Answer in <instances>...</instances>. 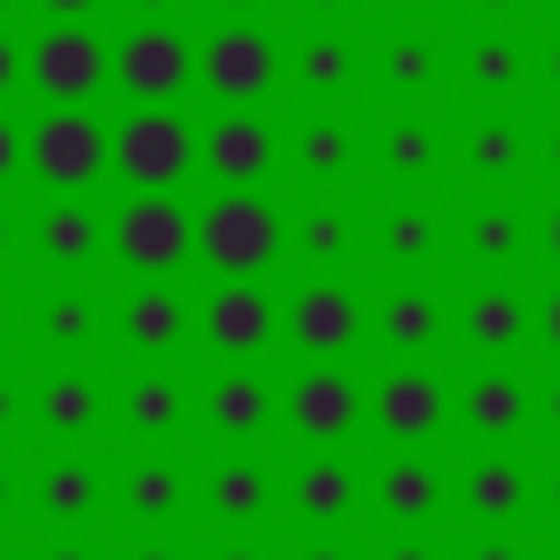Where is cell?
Returning a JSON list of instances; mask_svg holds the SVG:
<instances>
[{
    "label": "cell",
    "mask_w": 560,
    "mask_h": 560,
    "mask_svg": "<svg viewBox=\"0 0 560 560\" xmlns=\"http://www.w3.org/2000/svg\"><path fill=\"white\" fill-rule=\"evenodd\" d=\"M35 560H105V551H96V542H88V534H61V542H44V551H35Z\"/></svg>",
    "instance_id": "cell-43"
},
{
    "label": "cell",
    "mask_w": 560,
    "mask_h": 560,
    "mask_svg": "<svg viewBox=\"0 0 560 560\" xmlns=\"http://www.w3.org/2000/svg\"><path fill=\"white\" fill-rule=\"evenodd\" d=\"M35 9H52V18H88L96 0H35Z\"/></svg>",
    "instance_id": "cell-52"
},
{
    "label": "cell",
    "mask_w": 560,
    "mask_h": 560,
    "mask_svg": "<svg viewBox=\"0 0 560 560\" xmlns=\"http://www.w3.org/2000/svg\"><path fill=\"white\" fill-rule=\"evenodd\" d=\"M542 79H551V88H560V35H551V52H542Z\"/></svg>",
    "instance_id": "cell-55"
},
{
    "label": "cell",
    "mask_w": 560,
    "mask_h": 560,
    "mask_svg": "<svg viewBox=\"0 0 560 560\" xmlns=\"http://www.w3.org/2000/svg\"><path fill=\"white\" fill-rule=\"evenodd\" d=\"M280 332H289L306 359H350V350L368 341V306H359V289H350L341 271H306V289L280 306Z\"/></svg>",
    "instance_id": "cell-9"
},
{
    "label": "cell",
    "mask_w": 560,
    "mask_h": 560,
    "mask_svg": "<svg viewBox=\"0 0 560 560\" xmlns=\"http://www.w3.org/2000/svg\"><path fill=\"white\" fill-rule=\"evenodd\" d=\"M18 245H26V228H18V210H0V262H9Z\"/></svg>",
    "instance_id": "cell-47"
},
{
    "label": "cell",
    "mask_w": 560,
    "mask_h": 560,
    "mask_svg": "<svg viewBox=\"0 0 560 560\" xmlns=\"http://www.w3.org/2000/svg\"><path fill=\"white\" fill-rule=\"evenodd\" d=\"M105 411H114V394H105V376H96L88 359H61L52 376L26 385V420H35L44 438H61V446H88V438L105 429Z\"/></svg>",
    "instance_id": "cell-12"
},
{
    "label": "cell",
    "mask_w": 560,
    "mask_h": 560,
    "mask_svg": "<svg viewBox=\"0 0 560 560\" xmlns=\"http://www.w3.org/2000/svg\"><path fill=\"white\" fill-rule=\"evenodd\" d=\"M0 9H9V0H0Z\"/></svg>",
    "instance_id": "cell-63"
},
{
    "label": "cell",
    "mask_w": 560,
    "mask_h": 560,
    "mask_svg": "<svg viewBox=\"0 0 560 560\" xmlns=\"http://www.w3.org/2000/svg\"><path fill=\"white\" fill-rule=\"evenodd\" d=\"M455 560H534V551H525L516 534H481V542H472V551H455Z\"/></svg>",
    "instance_id": "cell-37"
},
{
    "label": "cell",
    "mask_w": 560,
    "mask_h": 560,
    "mask_svg": "<svg viewBox=\"0 0 560 560\" xmlns=\"http://www.w3.org/2000/svg\"><path fill=\"white\" fill-rule=\"evenodd\" d=\"M534 332H542V341H551V350H560V289H551V298H542V306H534Z\"/></svg>",
    "instance_id": "cell-45"
},
{
    "label": "cell",
    "mask_w": 560,
    "mask_h": 560,
    "mask_svg": "<svg viewBox=\"0 0 560 560\" xmlns=\"http://www.w3.org/2000/svg\"><path fill=\"white\" fill-rule=\"evenodd\" d=\"M114 332H122L131 359H175V341L192 332V306H184L175 280H140V289L114 306Z\"/></svg>",
    "instance_id": "cell-24"
},
{
    "label": "cell",
    "mask_w": 560,
    "mask_h": 560,
    "mask_svg": "<svg viewBox=\"0 0 560 560\" xmlns=\"http://www.w3.org/2000/svg\"><path fill=\"white\" fill-rule=\"evenodd\" d=\"M210 560H271L262 542H228V551H210Z\"/></svg>",
    "instance_id": "cell-50"
},
{
    "label": "cell",
    "mask_w": 560,
    "mask_h": 560,
    "mask_svg": "<svg viewBox=\"0 0 560 560\" xmlns=\"http://www.w3.org/2000/svg\"><path fill=\"white\" fill-rule=\"evenodd\" d=\"M525 332H534V306H525V289L499 271V280H481L464 306H455V341L472 350V359H508V350H525Z\"/></svg>",
    "instance_id": "cell-20"
},
{
    "label": "cell",
    "mask_w": 560,
    "mask_h": 560,
    "mask_svg": "<svg viewBox=\"0 0 560 560\" xmlns=\"http://www.w3.org/2000/svg\"><path fill=\"white\" fill-rule=\"evenodd\" d=\"M446 158H455V140L429 122V114H394L385 131H376V166L394 175V184H429V175H446Z\"/></svg>",
    "instance_id": "cell-29"
},
{
    "label": "cell",
    "mask_w": 560,
    "mask_h": 560,
    "mask_svg": "<svg viewBox=\"0 0 560 560\" xmlns=\"http://www.w3.org/2000/svg\"><path fill=\"white\" fill-rule=\"evenodd\" d=\"M114 499H122V516L140 525V534H166L175 516H184V499H192V481H184V464L175 455H131L122 472H114Z\"/></svg>",
    "instance_id": "cell-25"
},
{
    "label": "cell",
    "mask_w": 560,
    "mask_h": 560,
    "mask_svg": "<svg viewBox=\"0 0 560 560\" xmlns=\"http://www.w3.org/2000/svg\"><path fill=\"white\" fill-rule=\"evenodd\" d=\"M122 560H184V551H175V542H158V534H140V542H131Z\"/></svg>",
    "instance_id": "cell-46"
},
{
    "label": "cell",
    "mask_w": 560,
    "mask_h": 560,
    "mask_svg": "<svg viewBox=\"0 0 560 560\" xmlns=\"http://www.w3.org/2000/svg\"><path fill=\"white\" fill-rule=\"evenodd\" d=\"M18 341H26V306L0 289V350H18Z\"/></svg>",
    "instance_id": "cell-42"
},
{
    "label": "cell",
    "mask_w": 560,
    "mask_h": 560,
    "mask_svg": "<svg viewBox=\"0 0 560 560\" xmlns=\"http://www.w3.org/2000/svg\"><path fill=\"white\" fill-rule=\"evenodd\" d=\"M18 508H26V472H18V464H9V455H0V525H9V516H18Z\"/></svg>",
    "instance_id": "cell-38"
},
{
    "label": "cell",
    "mask_w": 560,
    "mask_h": 560,
    "mask_svg": "<svg viewBox=\"0 0 560 560\" xmlns=\"http://www.w3.org/2000/svg\"><path fill=\"white\" fill-rule=\"evenodd\" d=\"M472 9H481V18H508V9H516V0H472Z\"/></svg>",
    "instance_id": "cell-60"
},
{
    "label": "cell",
    "mask_w": 560,
    "mask_h": 560,
    "mask_svg": "<svg viewBox=\"0 0 560 560\" xmlns=\"http://www.w3.org/2000/svg\"><path fill=\"white\" fill-rule=\"evenodd\" d=\"M542 254H551V262H560V201H551V210H542Z\"/></svg>",
    "instance_id": "cell-49"
},
{
    "label": "cell",
    "mask_w": 560,
    "mask_h": 560,
    "mask_svg": "<svg viewBox=\"0 0 560 560\" xmlns=\"http://www.w3.org/2000/svg\"><path fill=\"white\" fill-rule=\"evenodd\" d=\"M114 88L140 96V105H175L192 88V35L166 26V18H140L122 44H114Z\"/></svg>",
    "instance_id": "cell-11"
},
{
    "label": "cell",
    "mask_w": 560,
    "mask_h": 560,
    "mask_svg": "<svg viewBox=\"0 0 560 560\" xmlns=\"http://www.w3.org/2000/svg\"><path fill=\"white\" fill-rule=\"evenodd\" d=\"M359 420H368V394H359V376L341 359H306L289 376V394H280V429L306 438V446H341Z\"/></svg>",
    "instance_id": "cell-7"
},
{
    "label": "cell",
    "mask_w": 560,
    "mask_h": 560,
    "mask_svg": "<svg viewBox=\"0 0 560 560\" xmlns=\"http://www.w3.org/2000/svg\"><path fill=\"white\" fill-rule=\"evenodd\" d=\"M192 254H201L219 280H262V271L289 254V228H280V210L262 201V184H245V192H219L210 210H192Z\"/></svg>",
    "instance_id": "cell-1"
},
{
    "label": "cell",
    "mask_w": 560,
    "mask_h": 560,
    "mask_svg": "<svg viewBox=\"0 0 560 560\" xmlns=\"http://www.w3.org/2000/svg\"><path fill=\"white\" fill-rule=\"evenodd\" d=\"M455 70H464V88H472L481 105H508V96L525 88V44H516V35H472Z\"/></svg>",
    "instance_id": "cell-34"
},
{
    "label": "cell",
    "mask_w": 560,
    "mask_h": 560,
    "mask_svg": "<svg viewBox=\"0 0 560 560\" xmlns=\"http://www.w3.org/2000/svg\"><path fill=\"white\" fill-rule=\"evenodd\" d=\"M525 411H534V385H525L508 359H481V376H472V385H455V420H464L481 446L525 438Z\"/></svg>",
    "instance_id": "cell-21"
},
{
    "label": "cell",
    "mask_w": 560,
    "mask_h": 560,
    "mask_svg": "<svg viewBox=\"0 0 560 560\" xmlns=\"http://www.w3.org/2000/svg\"><path fill=\"white\" fill-rule=\"evenodd\" d=\"M26 245H35L52 271H88V262H105V210H88L79 192H61L52 210H35Z\"/></svg>",
    "instance_id": "cell-27"
},
{
    "label": "cell",
    "mask_w": 560,
    "mask_h": 560,
    "mask_svg": "<svg viewBox=\"0 0 560 560\" xmlns=\"http://www.w3.org/2000/svg\"><path fill=\"white\" fill-rule=\"evenodd\" d=\"M18 420H26V385H18V376H9V368H0V438H9V429H18Z\"/></svg>",
    "instance_id": "cell-40"
},
{
    "label": "cell",
    "mask_w": 560,
    "mask_h": 560,
    "mask_svg": "<svg viewBox=\"0 0 560 560\" xmlns=\"http://www.w3.org/2000/svg\"><path fill=\"white\" fill-rule=\"evenodd\" d=\"M105 254H122L140 280H175L192 262V210L175 192H131L114 219H105Z\"/></svg>",
    "instance_id": "cell-3"
},
{
    "label": "cell",
    "mask_w": 560,
    "mask_h": 560,
    "mask_svg": "<svg viewBox=\"0 0 560 560\" xmlns=\"http://www.w3.org/2000/svg\"><path fill=\"white\" fill-rule=\"evenodd\" d=\"M446 166H464L472 184H490V192H508V184L525 175V122L490 105V114H481L472 131H455V158H446Z\"/></svg>",
    "instance_id": "cell-28"
},
{
    "label": "cell",
    "mask_w": 560,
    "mask_h": 560,
    "mask_svg": "<svg viewBox=\"0 0 560 560\" xmlns=\"http://www.w3.org/2000/svg\"><path fill=\"white\" fill-rule=\"evenodd\" d=\"M455 245L481 262V280H499V271H516V262H525V210L490 192L481 210H464V219H455Z\"/></svg>",
    "instance_id": "cell-30"
},
{
    "label": "cell",
    "mask_w": 560,
    "mask_h": 560,
    "mask_svg": "<svg viewBox=\"0 0 560 560\" xmlns=\"http://www.w3.org/2000/svg\"><path fill=\"white\" fill-rule=\"evenodd\" d=\"M18 166H26V131H18V122H9V114H0V184H9V175H18Z\"/></svg>",
    "instance_id": "cell-41"
},
{
    "label": "cell",
    "mask_w": 560,
    "mask_h": 560,
    "mask_svg": "<svg viewBox=\"0 0 560 560\" xmlns=\"http://www.w3.org/2000/svg\"><path fill=\"white\" fill-rule=\"evenodd\" d=\"M105 490H114V472H105L88 446H61V455H44V464L26 472V516L52 525V534H88V525L105 516Z\"/></svg>",
    "instance_id": "cell-10"
},
{
    "label": "cell",
    "mask_w": 560,
    "mask_h": 560,
    "mask_svg": "<svg viewBox=\"0 0 560 560\" xmlns=\"http://www.w3.org/2000/svg\"><path fill=\"white\" fill-rule=\"evenodd\" d=\"M201 420H210L228 446H254L262 429H280V394L254 376V359H228V368L210 376V394H201Z\"/></svg>",
    "instance_id": "cell-22"
},
{
    "label": "cell",
    "mask_w": 560,
    "mask_h": 560,
    "mask_svg": "<svg viewBox=\"0 0 560 560\" xmlns=\"http://www.w3.org/2000/svg\"><path fill=\"white\" fill-rule=\"evenodd\" d=\"M542 166H551V175H560V122H551V140H542Z\"/></svg>",
    "instance_id": "cell-56"
},
{
    "label": "cell",
    "mask_w": 560,
    "mask_h": 560,
    "mask_svg": "<svg viewBox=\"0 0 560 560\" xmlns=\"http://www.w3.org/2000/svg\"><path fill=\"white\" fill-rule=\"evenodd\" d=\"M0 560H26V551H9V542H0Z\"/></svg>",
    "instance_id": "cell-61"
},
{
    "label": "cell",
    "mask_w": 560,
    "mask_h": 560,
    "mask_svg": "<svg viewBox=\"0 0 560 560\" xmlns=\"http://www.w3.org/2000/svg\"><path fill=\"white\" fill-rule=\"evenodd\" d=\"M368 332H376L394 359H429V350L455 332V306H446V298H438L420 271H402V280H394V289L368 306Z\"/></svg>",
    "instance_id": "cell-17"
},
{
    "label": "cell",
    "mask_w": 560,
    "mask_h": 560,
    "mask_svg": "<svg viewBox=\"0 0 560 560\" xmlns=\"http://www.w3.org/2000/svg\"><path fill=\"white\" fill-rule=\"evenodd\" d=\"M368 245H376V262L385 271H429L446 245H455V228H446V210H429V201H385L376 210V228H368Z\"/></svg>",
    "instance_id": "cell-23"
},
{
    "label": "cell",
    "mask_w": 560,
    "mask_h": 560,
    "mask_svg": "<svg viewBox=\"0 0 560 560\" xmlns=\"http://www.w3.org/2000/svg\"><path fill=\"white\" fill-rule=\"evenodd\" d=\"M26 332L52 350V359H88L105 341V298L88 289V271H61L35 306H26Z\"/></svg>",
    "instance_id": "cell-18"
},
{
    "label": "cell",
    "mask_w": 560,
    "mask_h": 560,
    "mask_svg": "<svg viewBox=\"0 0 560 560\" xmlns=\"http://www.w3.org/2000/svg\"><path fill=\"white\" fill-rule=\"evenodd\" d=\"M114 411H122V429L149 438V446L175 438V429H184V385H175V368H166V359H140V376L114 394Z\"/></svg>",
    "instance_id": "cell-31"
},
{
    "label": "cell",
    "mask_w": 560,
    "mask_h": 560,
    "mask_svg": "<svg viewBox=\"0 0 560 560\" xmlns=\"http://www.w3.org/2000/svg\"><path fill=\"white\" fill-rule=\"evenodd\" d=\"M350 245H359V219H350L341 201H315V210L298 219V254H306V271H341Z\"/></svg>",
    "instance_id": "cell-36"
},
{
    "label": "cell",
    "mask_w": 560,
    "mask_h": 560,
    "mask_svg": "<svg viewBox=\"0 0 560 560\" xmlns=\"http://www.w3.org/2000/svg\"><path fill=\"white\" fill-rule=\"evenodd\" d=\"M192 149H201V131H192L175 105H131V114L105 131V166H114L131 192H175V184L192 175Z\"/></svg>",
    "instance_id": "cell-2"
},
{
    "label": "cell",
    "mask_w": 560,
    "mask_h": 560,
    "mask_svg": "<svg viewBox=\"0 0 560 560\" xmlns=\"http://www.w3.org/2000/svg\"><path fill=\"white\" fill-rule=\"evenodd\" d=\"M298 560H359V551H350V542H332V534H324V542H306V551H298Z\"/></svg>",
    "instance_id": "cell-48"
},
{
    "label": "cell",
    "mask_w": 560,
    "mask_h": 560,
    "mask_svg": "<svg viewBox=\"0 0 560 560\" xmlns=\"http://www.w3.org/2000/svg\"><path fill=\"white\" fill-rule=\"evenodd\" d=\"M542 420H551V429H560V376H551V385H542Z\"/></svg>",
    "instance_id": "cell-53"
},
{
    "label": "cell",
    "mask_w": 560,
    "mask_h": 560,
    "mask_svg": "<svg viewBox=\"0 0 560 560\" xmlns=\"http://www.w3.org/2000/svg\"><path fill=\"white\" fill-rule=\"evenodd\" d=\"M525 499H534V464L508 455V446L472 455L455 472V490H446V508H464V525H481V534H516L525 525Z\"/></svg>",
    "instance_id": "cell-13"
},
{
    "label": "cell",
    "mask_w": 560,
    "mask_h": 560,
    "mask_svg": "<svg viewBox=\"0 0 560 560\" xmlns=\"http://www.w3.org/2000/svg\"><path fill=\"white\" fill-rule=\"evenodd\" d=\"M376 560H446V551H438V542H420V534H402V542H385Z\"/></svg>",
    "instance_id": "cell-44"
},
{
    "label": "cell",
    "mask_w": 560,
    "mask_h": 560,
    "mask_svg": "<svg viewBox=\"0 0 560 560\" xmlns=\"http://www.w3.org/2000/svg\"><path fill=\"white\" fill-rule=\"evenodd\" d=\"M368 420H376L385 446H429V438L455 420V385H446L429 359H402V368H385V376L368 385Z\"/></svg>",
    "instance_id": "cell-6"
},
{
    "label": "cell",
    "mask_w": 560,
    "mask_h": 560,
    "mask_svg": "<svg viewBox=\"0 0 560 560\" xmlns=\"http://www.w3.org/2000/svg\"><path fill=\"white\" fill-rule=\"evenodd\" d=\"M280 44L254 26V18H228L219 35H201V52H192V79L219 96V105H262L271 88H280Z\"/></svg>",
    "instance_id": "cell-5"
},
{
    "label": "cell",
    "mask_w": 560,
    "mask_h": 560,
    "mask_svg": "<svg viewBox=\"0 0 560 560\" xmlns=\"http://www.w3.org/2000/svg\"><path fill=\"white\" fill-rule=\"evenodd\" d=\"M26 79H35L44 105H88V96L114 79V52H105V35H96L88 18H52V26L26 44Z\"/></svg>",
    "instance_id": "cell-4"
},
{
    "label": "cell",
    "mask_w": 560,
    "mask_h": 560,
    "mask_svg": "<svg viewBox=\"0 0 560 560\" xmlns=\"http://www.w3.org/2000/svg\"><path fill=\"white\" fill-rule=\"evenodd\" d=\"M446 490H455V472H446L429 446H402V455H385V464H376V481H368L376 516H385V525H402V534L438 525V516H446Z\"/></svg>",
    "instance_id": "cell-16"
},
{
    "label": "cell",
    "mask_w": 560,
    "mask_h": 560,
    "mask_svg": "<svg viewBox=\"0 0 560 560\" xmlns=\"http://www.w3.org/2000/svg\"><path fill=\"white\" fill-rule=\"evenodd\" d=\"M131 9H140V18H166V9H175V0H131Z\"/></svg>",
    "instance_id": "cell-58"
},
{
    "label": "cell",
    "mask_w": 560,
    "mask_h": 560,
    "mask_svg": "<svg viewBox=\"0 0 560 560\" xmlns=\"http://www.w3.org/2000/svg\"><path fill=\"white\" fill-rule=\"evenodd\" d=\"M192 166L219 184V192H245V184H262L271 166H280V131L254 114V105H228L210 131H201V149H192Z\"/></svg>",
    "instance_id": "cell-14"
},
{
    "label": "cell",
    "mask_w": 560,
    "mask_h": 560,
    "mask_svg": "<svg viewBox=\"0 0 560 560\" xmlns=\"http://www.w3.org/2000/svg\"><path fill=\"white\" fill-rule=\"evenodd\" d=\"M385 9H394V18H420V9H429V0H385Z\"/></svg>",
    "instance_id": "cell-59"
},
{
    "label": "cell",
    "mask_w": 560,
    "mask_h": 560,
    "mask_svg": "<svg viewBox=\"0 0 560 560\" xmlns=\"http://www.w3.org/2000/svg\"><path fill=\"white\" fill-rule=\"evenodd\" d=\"M219 9H228V18H254V9H262V0H219Z\"/></svg>",
    "instance_id": "cell-57"
},
{
    "label": "cell",
    "mask_w": 560,
    "mask_h": 560,
    "mask_svg": "<svg viewBox=\"0 0 560 560\" xmlns=\"http://www.w3.org/2000/svg\"><path fill=\"white\" fill-rule=\"evenodd\" d=\"M534 490H542V508H551V516H560V464H551V472H542V481H534Z\"/></svg>",
    "instance_id": "cell-51"
},
{
    "label": "cell",
    "mask_w": 560,
    "mask_h": 560,
    "mask_svg": "<svg viewBox=\"0 0 560 560\" xmlns=\"http://www.w3.org/2000/svg\"><path fill=\"white\" fill-rule=\"evenodd\" d=\"M438 70H446V52H438L429 35H385V44H376V79H385V96H402V105H420V96L438 88Z\"/></svg>",
    "instance_id": "cell-35"
},
{
    "label": "cell",
    "mask_w": 560,
    "mask_h": 560,
    "mask_svg": "<svg viewBox=\"0 0 560 560\" xmlns=\"http://www.w3.org/2000/svg\"><path fill=\"white\" fill-rule=\"evenodd\" d=\"M192 324H201V341H210L219 359H262V350L280 341V306H271L262 280H219Z\"/></svg>",
    "instance_id": "cell-15"
},
{
    "label": "cell",
    "mask_w": 560,
    "mask_h": 560,
    "mask_svg": "<svg viewBox=\"0 0 560 560\" xmlns=\"http://www.w3.org/2000/svg\"><path fill=\"white\" fill-rule=\"evenodd\" d=\"M201 508L219 516V525H262L271 508H280V481H271V464L262 455H219L210 472H201Z\"/></svg>",
    "instance_id": "cell-26"
},
{
    "label": "cell",
    "mask_w": 560,
    "mask_h": 560,
    "mask_svg": "<svg viewBox=\"0 0 560 560\" xmlns=\"http://www.w3.org/2000/svg\"><path fill=\"white\" fill-rule=\"evenodd\" d=\"M350 166H359V131L332 105H306V122H298V175L306 184H341Z\"/></svg>",
    "instance_id": "cell-33"
},
{
    "label": "cell",
    "mask_w": 560,
    "mask_h": 560,
    "mask_svg": "<svg viewBox=\"0 0 560 560\" xmlns=\"http://www.w3.org/2000/svg\"><path fill=\"white\" fill-rule=\"evenodd\" d=\"M359 70H368V61H359V44H350V35H332V26H315V35L298 44V61H289V79L306 88V105H341V96L359 88Z\"/></svg>",
    "instance_id": "cell-32"
},
{
    "label": "cell",
    "mask_w": 560,
    "mask_h": 560,
    "mask_svg": "<svg viewBox=\"0 0 560 560\" xmlns=\"http://www.w3.org/2000/svg\"><path fill=\"white\" fill-rule=\"evenodd\" d=\"M551 560H560V551H551Z\"/></svg>",
    "instance_id": "cell-62"
},
{
    "label": "cell",
    "mask_w": 560,
    "mask_h": 560,
    "mask_svg": "<svg viewBox=\"0 0 560 560\" xmlns=\"http://www.w3.org/2000/svg\"><path fill=\"white\" fill-rule=\"evenodd\" d=\"M298 9H315V18H341V9H350V0H298Z\"/></svg>",
    "instance_id": "cell-54"
},
{
    "label": "cell",
    "mask_w": 560,
    "mask_h": 560,
    "mask_svg": "<svg viewBox=\"0 0 560 560\" xmlns=\"http://www.w3.org/2000/svg\"><path fill=\"white\" fill-rule=\"evenodd\" d=\"M280 499H289V516H298L306 534H332V525H350V516L368 508V481H359L332 446H306V464L289 472V490H280Z\"/></svg>",
    "instance_id": "cell-19"
},
{
    "label": "cell",
    "mask_w": 560,
    "mask_h": 560,
    "mask_svg": "<svg viewBox=\"0 0 560 560\" xmlns=\"http://www.w3.org/2000/svg\"><path fill=\"white\" fill-rule=\"evenodd\" d=\"M18 79H26V44H18V35H9V26H0V96H9V88H18Z\"/></svg>",
    "instance_id": "cell-39"
},
{
    "label": "cell",
    "mask_w": 560,
    "mask_h": 560,
    "mask_svg": "<svg viewBox=\"0 0 560 560\" xmlns=\"http://www.w3.org/2000/svg\"><path fill=\"white\" fill-rule=\"evenodd\" d=\"M26 166H35V184H52V192H88V184L105 175V122H96L88 105H44L35 131H26Z\"/></svg>",
    "instance_id": "cell-8"
}]
</instances>
